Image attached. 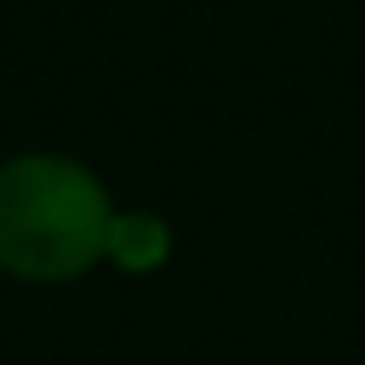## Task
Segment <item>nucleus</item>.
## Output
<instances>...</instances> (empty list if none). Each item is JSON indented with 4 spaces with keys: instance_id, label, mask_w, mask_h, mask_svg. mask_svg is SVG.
I'll use <instances>...</instances> for the list:
<instances>
[{
    "instance_id": "nucleus-2",
    "label": "nucleus",
    "mask_w": 365,
    "mask_h": 365,
    "mask_svg": "<svg viewBox=\"0 0 365 365\" xmlns=\"http://www.w3.org/2000/svg\"><path fill=\"white\" fill-rule=\"evenodd\" d=\"M165 251H171V234H165V222H160V217H148V211H114L108 257H114L120 268L143 274V268H154Z\"/></svg>"
},
{
    "instance_id": "nucleus-1",
    "label": "nucleus",
    "mask_w": 365,
    "mask_h": 365,
    "mask_svg": "<svg viewBox=\"0 0 365 365\" xmlns=\"http://www.w3.org/2000/svg\"><path fill=\"white\" fill-rule=\"evenodd\" d=\"M114 200L68 154L0 160V268L34 285L80 279L108 257Z\"/></svg>"
}]
</instances>
